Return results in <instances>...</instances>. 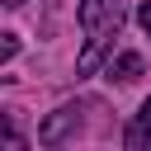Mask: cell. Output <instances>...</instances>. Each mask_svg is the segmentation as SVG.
I'll use <instances>...</instances> for the list:
<instances>
[{
  "mask_svg": "<svg viewBox=\"0 0 151 151\" xmlns=\"http://www.w3.org/2000/svg\"><path fill=\"white\" fill-rule=\"evenodd\" d=\"M137 24H142V28H146V38H151V5H142V9H137Z\"/></svg>",
  "mask_w": 151,
  "mask_h": 151,
  "instance_id": "obj_6",
  "label": "cell"
},
{
  "mask_svg": "<svg viewBox=\"0 0 151 151\" xmlns=\"http://www.w3.org/2000/svg\"><path fill=\"white\" fill-rule=\"evenodd\" d=\"M137 76H142V57H137V52H118V57H109V80L127 85V80H137Z\"/></svg>",
  "mask_w": 151,
  "mask_h": 151,
  "instance_id": "obj_4",
  "label": "cell"
},
{
  "mask_svg": "<svg viewBox=\"0 0 151 151\" xmlns=\"http://www.w3.org/2000/svg\"><path fill=\"white\" fill-rule=\"evenodd\" d=\"M123 146H127V151H151V99H146V104L137 109V118L127 123Z\"/></svg>",
  "mask_w": 151,
  "mask_h": 151,
  "instance_id": "obj_3",
  "label": "cell"
},
{
  "mask_svg": "<svg viewBox=\"0 0 151 151\" xmlns=\"http://www.w3.org/2000/svg\"><path fill=\"white\" fill-rule=\"evenodd\" d=\"M0 5H9V9H14V5H24V0H0Z\"/></svg>",
  "mask_w": 151,
  "mask_h": 151,
  "instance_id": "obj_7",
  "label": "cell"
},
{
  "mask_svg": "<svg viewBox=\"0 0 151 151\" xmlns=\"http://www.w3.org/2000/svg\"><path fill=\"white\" fill-rule=\"evenodd\" d=\"M80 113H85V104H61L52 118H42L38 142H42V146H61L66 137H76V132H80Z\"/></svg>",
  "mask_w": 151,
  "mask_h": 151,
  "instance_id": "obj_2",
  "label": "cell"
},
{
  "mask_svg": "<svg viewBox=\"0 0 151 151\" xmlns=\"http://www.w3.org/2000/svg\"><path fill=\"white\" fill-rule=\"evenodd\" d=\"M14 52H19V38H14V33H5V42H0V61H9Z\"/></svg>",
  "mask_w": 151,
  "mask_h": 151,
  "instance_id": "obj_5",
  "label": "cell"
},
{
  "mask_svg": "<svg viewBox=\"0 0 151 151\" xmlns=\"http://www.w3.org/2000/svg\"><path fill=\"white\" fill-rule=\"evenodd\" d=\"M123 24H127V5L123 0H80V28H85V52L76 61L80 76H90L109 57V47L123 33Z\"/></svg>",
  "mask_w": 151,
  "mask_h": 151,
  "instance_id": "obj_1",
  "label": "cell"
}]
</instances>
